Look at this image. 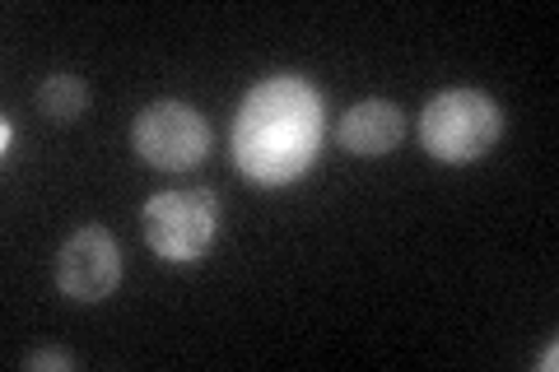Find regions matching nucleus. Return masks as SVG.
<instances>
[{
    "mask_svg": "<svg viewBox=\"0 0 559 372\" xmlns=\"http://www.w3.org/2000/svg\"><path fill=\"white\" fill-rule=\"evenodd\" d=\"M326 98L308 75L280 70L242 94L229 131L234 168L252 187H289L318 164Z\"/></svg>",
    "mask_w": 559,
    "mask_h": 372,
    "instance_id": "f257e3e1",
    "label": "nucleus"
},
{
    "mask_svg": "<svg viewBox=\"0 0 559 372\" xmlns=\"http://www.w3.org/2000/svg\"><path fill=\"white\" fill-rule=\"evenodd\" d=\"M499 135H503V108L480 88H443V94L425 103V117H419L425 154L452 168L485 158L499 145Z\"/></svg>",
    "mask_w": 559,
    "mask_h": 372,
    "instance_id": "f03ea898",
    "label": "nucleus"
},
{
    "mask_svg": "<svg viewBox=\"0 0 559 372\" xmlns=\"http://www.w3.org/2000/svg\"><path fill=\"white\" fill-rule=\"evenodd\" d=\"M140 233H145L150 252L168 265L201 261L219 233V201L205 187H178L159 191L140 209Z\"/></svg>",
    "mask_w": 559,
    "mask_h": 372,
    "instance_id": "7ed1b4c3",
    "label": "nucleus"
},
{
    "mask_svg": "<svg viewBox=\"0 0 559 372\" xmlns=\"http://www.w3.org/2000/svg\"><path fill=\"white\" fill-rule=\"evenodd\" d=\"M131 149L159 172H191V168H201L210 154V127L191 103L159 98L135 112Z\"/></svg>",
    "mask_w": 559,
    "mask_h": 372,
    "instance_id": "20e7f679",
    "label": "nucleus"
},
{
    "mask_svg": "<svg viewBox=\"0 0 559 372\" xmlns=\"http://www.w3.org/2000/svg\"><path fill=\"white\" fill-rule=\"evenodd\" d=\"M51 279H57L61 298L70 303H103L112 298L117 279H121V247L103 224H84L75 228L51 265Z\"/></svg>",
    "mask_w": 559,
    "mask_h": 372,
    "instance_id": "39448f33",
    "label": "nucleus"
},
{
    "mask_svg": "<svg viewBox=\"0 0 559 372\" xmlns=\"http://www.w3.org/2000/svg\"><path fill=\"white\" fill-rule=\"evenodd\" d=\"M401 135H406V117L392 98H369V103H355L341 127H336V145L355 158H382L401 145Z\"/></svg>",
    "mask_w": 559,
    "mask_h": 372,
    "instance_id": "423d86ee",
    "label": "nucleus"
},
{
    "mask_svg": "<svg viewBox=\"0 0 559 372\" xmlns=\"http://www.w3.org/2000/svg\"><path fill=\"white\" fill-rule=\"evenodd\" d=\"M84 108H90V84H84L80 75H70V70H57V75H47L38 84V112L47 121H57V127L80 121Z\"/></svg>",
    "mask_w": 559,
    "mask_h": 372,
    "instance_id": "0eeeda50",
    "label": "nucleus"
},
{
    "mask_svg": "<svg viewBox=\"0 0 559 372\" xmlns=\"http://www.w3.org/2000/svg\"><path fill=\"white\" fill-rule=\"evenodd\" d=\"M28 372H70L75 368V353H66V349H38V353H28L24 359Z\"/></svg>",
    "mask_w": 559,
    "mask_h": 372,
    "instance_id": "6e6552de",
    "label": "nucleus"
},
{
    "mask_svg": "<svg viewBox=\"0 0 559 372\" xmlns=\"http://www.w3.org/2000/svg\"><path fill=\"white\" fill-rule=\"evenodd\" d=\"M555 363H559V340H550L546 353H536V368L540 372H555Z\"/></svg>",
    "mask_w": 559,
    "mask_h": 372,
    "instance_id": "1a4fd4ad",
    "label": "nucleus"
}]
</instances>
